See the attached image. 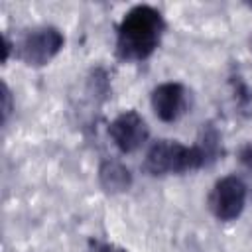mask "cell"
<instances>
[{
  "label": "cell",
  "instance_id": "11",
  "mask_svg": "<svg viewBox=\"0 0 252 252\" xmlns=\"http://www.w3.org/2000/svg\"><path fill=\"white\" fill-rule=\"evenodd\" d=\"M248 6H250V8H252V2H248Z\"/></svg>",
  "mask_w": 252,
  "mask_h": 252
},
{
  "label": "cell",
  "instance_id": "8",
  "mask_svg": "<svg viewBox=\"0 0 252 252\" xmlns=\"http://www.w3.org/2000/svg\"><path fill=\"white\" fill-rule=\"evenodd\" d=\"M238 159H240V163L252 173V144H248V146H244V148L240 150Z\"/></svg>",
  "mask_w": 252,
  "mask_h": 252
},
{
  "label": "cell",
  "instance_id": "2",
  "mask_svg": "<svg viewBox=\"0 0 252 252\" xmlns=\"http://www.w3.org/2000/svg\"><path fill=\"white\" fill-rule=\"evenodd\" d=\"M217 154V134H205L203 144L185 146L177 140H159L148 154L144 167L150 175L187 173L203 167L211 156Z\"/></svg>",
  "mask_w": 252,
  "mask_h": 252
},
{
  "label": "cell",
  "instance_id": "10",
  "mask_svg": "<svg viewBox=\"0 0 252 252\" xmlns=\"http://www.w3.org/2000/svg\"><path fill=\"white\" fill-rule=\"evenodd\" d=\"M93 252H128V250H124L116 244H110V242H96L93 246Z\"/></svg>",
  "mask_w": 252,
  "mask_h": 252
},
{
  "label": "cell",
  "instance_id": "6",
  "mask_svg": "<svg viewBox=\"0 0 252 252\" xmlns=\"http://www.w3.org/2000/svg\"><path fill=\"white\" fill-rule=\"evenodd\" d=\"M187 106V93L179 83H161L152 91V108L163 122H175Z\"/></svg>",
  "mask_w": 252,
  "mask_h": 252
},
{
  "label": "cell",
  "instance_id": "9",
  "mask_svg": "<svg viewBox=\"0 0 252 252\" xmlns=\"http://www.w3.org/2000/svg\"><path fill=\"white\" fill-rule=\"evenodd\" d=\"M2 91H4V94H2V98H4L2 114H4V122H6V120H8V116H10V112H12V94H10V89H8V85H6V83L2 85Z\"/></svg>",
  "mask_w": 252,
  "mask_h": 252
},
{
  "label": "cell",
  "instance_id": "1",
  "mask_svg": "<svg viewBox=\"0 0 252 252\" xmlns=\"http://www.w3.org/2000/svg\"><path fill=\"white\" fill-rule=\"evenodd\" d=\"M165 22L161 14L146 4L128 10L118 26L116 33V53L124 61L148 59L159 45Z\"/></svg>",
  "mask_w": 252,
  "mask_h": 252
},
{
  "label": "cell",
  "instance_id": "4",
  "mask_svg": "<svg viewBox=\"0 0 252 252\" xmlns=\"http://www.w3.org/2000/svg\"><path fill=\"white\" fill-rule=\"evenodd\" d=\"M209 211L219 220H234L240 217L246 205V185L236 175L219 179L209 193Z\"/></svg>",
  "mask_w": 252,
  "mask_h": 252
},
{
  "label": "cell",
  "instance_id": "3",
  "mask_svg": "<svg viewBox=\"0 0 252 252\" xmlns=\"http://www.w3.org/2000/svg\"><path fill=\"white\" fill-rule=\"evenodd\" d=\"M65 37L63 33L53 26H39L30 30L18 47L20 59L30 67H41L47 65L61 49H63Z\"/></svg>",
  "mask_w": 252,
  "mask_h": 252
},
{
  "label": "cell",
  "instance_id": "5",
  "mask_svg": "<svg viewBox=\"0 0 252 252\" xmlns=\"http://www.w3.org/2000/svg\"><path fill=\"white\" fill-rule=\"evenodd\" d=\"M108 136L122 154H132L144 146L150 136V130L146 120L136 110H124L110 122Z\"/></svg>",
  "mask_w": 252,
  "mask_h": 252
},
{
  "label": "cell",
  "instance_id": "7",
  "mask_svg": "<svg viewBox=\"0 0 252 252\" xmlns=\"http://www.w3.org/2000/svg\"><path fill=\"white\" fill-rule=\"evenodd\" d=\"M98 181L108 193H122L128 191L132 185V173L126 165L114 159H106L100 163L98 169Z\"/></svg>",
  "mask_w": 252,
  "mask_h": 252
}]
</instances>
